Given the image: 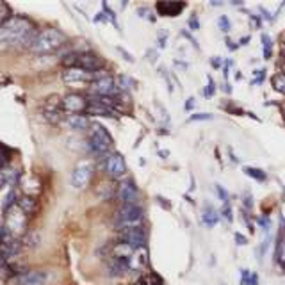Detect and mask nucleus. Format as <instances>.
<instances>
[{
	"instance_id": "nucleus-1",
	"label": "nucleus",
	"mask_w": 285,
	"mask_h": 285,
	"mask_svg": "<svg viewBox=\"0 0 285 285\" xmlns=\"http://www.w3.org/2000/svg\"><path fill=\"white\" fill-rule=\"evenodd\" d=\"M37 27L32 20L22 14L11 16L0 27V50L13 48H31L34 37L37 36Z\"/></svg>"
},
{
	"instance_id": "nucleus-2",
	"label": "nucleus",
	"mask_w": 285,
	"mask_h": 285,
	"mask_svg": "<svg viewBox=\"0 0 285 285\" xmlns=\"http://www.w3.org/2000/svg\"><path fill=\"white\" fill-rule=\"evenodd\" d=\"M66 39H68L66 34L61 32L59 29H43L34 37V41L29 50L34 52V54H50V52H56L57 48H61L66 43Z\"/></svg>"
},
{
	"instance_id": "nucleus-3",
	"label": "nucleus",
	"mask_w": 285,
	"mask_h": 285,
	"mask_svg": "<svg viewBox=\"0 0 285 285\" xmlns=\"http://www.w3.org/2000/svg\"><path fill=\"white\" fill-rule=\"evenodd\" d=\"M88 148L93 155H107L111 154L109 150L112 148V136L107 132L105 127L100 123H93L89 127V137H88Z\"/></svg>"
},
{
	"instance_id": "nucleus-4",
	"label": "nucleus",
	"mask_w": 285,
	"mask_h": 285,
	"mask_svg": "<svg viewBox=\"0 0 285 285\" xmlns=\"http://www.w3.org/2000/svg\"><path fill=\"white\" fill-rule=\"evenodd\" d=\"M61 63L64 68H80L86 71H100L103 66L102 59L91 52H71L63 57Z\"/></svg>"
},
{
	"instance_id": "nucleus-5",
	"label": "nucleus",
	"mask_w": 285,
	"mask_h": 285,
	"mask_svg": "<svg viewBox=\"0 0 285 285\" xmlns=\"http://www.w3.org/2000/svg\"><path fill=\"white\" fill-rule=\"evenodd\" d=\"M114 223L120 230L141 226L143 224V209L139 205H122L116 212Z\"/></svg>"
},
{
	"instance_id": "nucleus-6",
	"label": "nucleus",
	"mask_w": 285,
	"mask_h": 285,
	"mask_svg": "<svg viewBox=\"0 0 285 285\" xmlns=\"http://www.w3.org/2000/svg\"><path fill=\"white\" fill-rule=\"evenodd\" d=\"M102 70L100 71H86V70H80V68H64L63 71V82L68 86H84V84H93L95 80L103 77Z\"/></svg>"
},
{
	"instance_id": "nucleus-7",
	"label": "nucleus",
	"mask_w": 285,
	"mask_h": 285,
	"mask_svg": "<svg viewBox=\"0 0 285 285\" xmlns=\"http://www.w3.org/2000/svg\"><path fill=\"white\" fill-rule=\"evenodd\" d=\"M27 218L29 216L25 214L18 205H14L11 211L5 212V223L4 226L7 228L11 237H16L22 235L25 232V226H27Z\"/></svg>"
},
{
	"instance_id": "nucleus-8",
	"label": "nucleus",
	"mask_w": 285,
	"mask_h": 285,
	"mask_svg": "<svg viewBox=\"0 0 285 285\" xmlns=\"http://www.w3.org/2000/svg\"><path fill=\"white\" fill-rule=\"evenodd\" d=\"M102 169L111 178L118 180L127 175V164L120 154H107L102 157Z\"/></svg>"
},
{
	"instance_id": "nucleus-9",
	"label": "nucleus",
	"mask_w": 285,
	"mask_h": 285,
	"mask_svg": "<svg viewBox=\"0 0 285 285\" xmlns=\"http://www.w3.org/2000/svg\"><path fill=\"white\" fill-rule=\"evenodd\" d=\"M118 237L122 243L130 244L134 250H139V248H146V230L141 226H130V228H122L118 232Z\"/></svg>"
},
{
	"instance_id": "nucleus-10",
	"label": "nucleus",
	"mask_w": 285,
	"mask_h": 285,
	"mask_svg": "<svg viewBox=\"0 0 285 285\" xmlns=\"http://www.w3.org/2000/svg\"><path fill=\"white\" fill-rule=\"evenodd\" d=\"M93 164L89 160H80L77 166L71 171V186L75 189H84L89 182H91V177H93Z\"/></svg>"
},
{
	"instance_id": "nucleus-11",
	"label": "nucleus",
	"mask_w": 285,
	"mask_h": 285,
	"mask_svg": "<svg viewBox=\"0 0 285 285\" xmlns=\"http://www.w3.org/2000/svg\"><path fill=\"white\" fill-rule=\"evenodd\" d=\"M89 91L93 93V96H116L120 88H118L116 80L112 79L111 75H103L89 86Z\"/></svg>"
},
{
	"instance_id": "nucleus-12",
	"label": "nucleus",
	"mask_w": 285,
	"mask_h": 285,
	"mask_svg": "<svg viewBox=\"0 0 285 285\" xmlns=\"http://www.w3.org/2000/svg\"><path fill=\"white\" fill-rule=\"evenodd\" d=\"M89 103V98L82 96L79 93H70L66 95L64 98L61 100V105H63V111L64 114H82L86 111Z\"/></svg>"
},
{
	"instance_id": "nucleus-13",
	"label": "nucleus",
	"mask_w": 285,
	"mask_h": 285,
	"mask_svg": "<svg viewBox=\"0 0 285 285\" xmlns=\"http://www.w3.org/2000/svg\"><path fill=\"white\" fill-rule=\"evenodd\" d=\"M137 198H139V191H137L136 184L132 180H125V182L118 186L116 200L122 205H137Z\"/></svg>"
},
{
	"instance_id": "nucleus-14",
	"label": "nucleus",
	"mask_w": 285,
	"mask_h": 285,
	"mask_svg": "<svg viewBox=\"0 0 285 285\" xmlns=\"http://www.w3.org/2000/svg\"><path fill=\"white\" fill-rule=\"evenodd\" d=\"M43 118L50 123H59L64 120V111H63L61 100L57 96H50L43 105Z\"/></svg>"
},
{
	"instance_id": "nucleus-15",
	"label": "nucleus",
	"mask_w": 285,
	"mask_h": 285,
	"mask_svg": "<svg viewBox=\"0 0 285 285\" xmlns=\"http://www.w3.org/2000/svg\"><path fill=\"white\" fill-rule=\"evenodd\" d=\"M155 9L160 16H166V18H173L182 14V11L186 9V4L184 2H173V0H160L155 4Z\"/></svg>"
},
{
	"instance_id": "nucleus-16",
	"label": "nucleus",
	"mask_w": 285,
	"mask_h": 285,
	"mask_svg": "<svg viewBox=\"0 0 285 285\" xmlns=\"http://www.w3.org/2000/svg\"><path fill=\"white\" fill-rule=\"evenodd\" d=\"M48 280V275L45 271H39V269H25L22 275L16 276V282L18 285H45Z\"/></svg>"
},
{
	"instance_id": "nucleus-17",
	"label": "nucleus",
	"mask_w": 285,
	"mask_h": 285,
	"mask_svg": "<svg viewBox=\"0 0 285 285\" xmlns=\"http://www.w3.org/2000/svg\"><path fill=\"white\" fill-rule=\"evenodd\" d=\"M84 114H88V116L116 118L118 116V111H116V109L109 107V105H103V103H100L98 100L89 98V103H88V107H86Z\"/></svg>"
},
{
	"instance_id": "nucleus-18",
	"label": "nucleus",
	"mask_w": 285,
	"mask_h": 285,
	"mask_svg": "<svg viewBox=\"0 0 285 285\" xmlns=\"http://www.w3.org/2000/svg\"><path fill=\"white\" fill-rule=\"evenodd\" d=\"M63 123H64L70 130H77V132L89 130V127H91L89 120L86 116H82V114H64Z\"/></svg>"
},
{
	"instance_id": "nucleus-19",
	"label": "nucleus",
	"mask_w": 285,
	"mask_h": 285,
	"mask_svg": "<svg viewBox=\"0 0 285 285\" xmlns=\"http://www.w3.org/2000/svg\"><path fill=\"white\" fill-rule=\"evenodd\" d=\"M22 241L20 239H16V237H7L4 241V243L0 244V252L4 253L5 257L7 258H11V257H16V255H20V252H22Z\"/></svg>"
},
{
	"instance_id": "nucleus-20",
	"label": "nucleus",
	"mask_w": 285,
	"mask_h": 285,
	"mask_svg": "<svg viewBox=\"0 0 285 285\" xmlns=\"http://www.w3.org/2000/svg\"><path fill=\"white\" fill-rule=\"evenodd\" d=\"M146 266H148V250H136L130 257V271H143Z\"/></svg>"
},
{
	"instance_id": "nucleus-21",
	"label": "nucleus",
	"mask_w": 285,
	"mask_h": 285,
	"mask_svg": "<svg viewBox=\"0 0 285 285\" xmlns=\"http://www.w3.org/2000/svg\"><path fill=\"white\" fill-rule=\"evenodd\" d=\"M136 252V250L132 248L130 244H127V243H116L114 246H112V258H122V260H128L130 262V257H132V253Z\"/></svg>"
},
{
	"instance_id": "nucleus-22",
	"label": "nucleus",
	"mask_w": 285,
	"mask_h": 285,
	"mask_svg": "<svg viewBox=\"0 0 285 285\" xmlns=\"http://www.w3.org/2000/svg\"><path fill=\"white\" fill-rule=\"evenodd\" d=\"M201 221L207 224V226H214L218 221H220V212L216 211L214 207H211V205H207L205 207V211H203V216H201Z\"/></svg>"
},
{
	"instance_id": "nucleus-23",
	"label": "nucleus",
	"mask_w": 285,
	"mask_h": 285,
	"mask_svg": "<svg viewBox=\"0 0 285 285\" xmlns=\"http://www.w3.org/2000/svg\"><path fill=\"white\" fill-rule=\"evenodd\" d=\"M18 207L27 216H31V214H34V212H36L37 203H36V200H34L32 196H24V198H20V200H18Z\"/></svg>"
},
{
	"instance_id": "nucleus-24",
	"label": "nucleus",
	"mask_w": 285,
	"mask_h": 285,
	"mask_svg": "<svg viewBox=\"0 0 285 285\" xmlns=\"http://www.w3.org/2000/svg\"><path fill=\"white\" fill-rule=\"evenodd\" d=\"M134 285H162V280L155 273H145L137 278Z\"/></svg>"
},
{
	"instance_id": "nucleus-25",
	"label": "nucleus",
	"mask_w": 285,
	"mask_h": 285,
	"mask_svg": "<svg viewBox=\"0 0 285 285\" xmlns=\"http://www.w3.org/2000/svg\"><path fill=\"white\" fill-rule=\"evenodd\" d=\"M241 285H258V276L250 269H241Z\"/></svg>"
},
{
	"instance_id": "nucleus-26",
	"label": "nucleus",
	"mask_w": 285,
	"mask_h": 285,
	"mask_svg": "<svg viewBox=\"0 0 285 285\" xmlns=\"http://www.w3.org/2000/svg\"><path fill=\"white\" fill-rule=\"evenodd\" d=\"M244 175H248V177L255 178V180H258V182H264L267 178V175L264 173V169H258V168H252V166H246V168L243 169Z\"/></svg>"
},
{
	"instance_id": "nucleus-27",
	"label": "nucleus",
	"mask_w": 285,
	"mask_h": 285,
	"mask_svg": "<svg viewBox=\"0 0 285 285\" xmlns=\"http://www.w3.org/2000/svg\"><path fill=\"white\" fill-rule=\"evenodd\" d=\"M271 84L275 91H278V93L285 96V75L284 73H276L271 79Z\"/></svg>"
},
{
	"instance_id": "nucleus-28",
	"label": "nucleus",
	"mask_w": 285,
	"mask_h": 285,
	"mask_svg": "<svg viewBox=\"0 0 285 285\" xmlns=\"http://www.w3.org/2000/svg\"><path fill=\"white\" fill-rule=\"evenodd\" d=\"M14 205H18V200H16V191H14V187L11 189L9 192H7V196H5V201L2 203V211L7 212L11 211Z\"/></svg>"
},
{
	"instance_id": "nucleus-29",
	"label": "nucleus",
	"mask_w": 285,
	"mask_h": 285,
	"mask_svg": "<svg viewBox=\"0 0 285 285\" xmlns=\"http://www.w3.org/2000/svg\"><path fill=\"white\" fill-rule=\"evenodd\" d=\"M116 189H118V186H114V184H103V186L98 189V194L107 200V198H111V196H116Z\"/></svg>"
},
{
	"instance_id": "nucleus-30",
	"label": "nucleus",
	"mask_w": 285,
	"mask_h": 285,
	"mask_svg": "<svg viewBox=\"0 0 285 285\" xmlns=\"http://www.w3.org/2000/svg\"><path fill=\"white\" fill-rule=\"evenodd\" d=\"M284 235H285V221L280 220V232L276 239V258L282 257V248H284Z\"/></svg>"
},
{
	"instance_id": "nucleus-31",
	"label": "nucleus",
	"mask_w": 285,
	"mask_h": 285,
	"mask_svg": "<svg viewBox=\"0 0 285 285\" xmlns=\"http://www.w3.org/2000/svg\"><path fill=\"white\" fill-rule=\"evenodd\" d=\"M9 14H11L9 5L5 4V2H0V27H2V25H4L5 22L11 18Z\"/></svg>"
},
{
	"instance_id": "nucleus-32",
	"label": "nucleus",
	"mask_w": 285,
	"mask_h": 285,
	"mask_svg": "<svg viewBox=\"0 0 285 285\" xmlns=\"http://www.w3.org/2000/svg\"><path fill=\"white\" fill-rule=\"evenodd\" d=\"M11 269H13V266L9 264V258L0 252V271L2 273H11ZM11 275H13V273H11Z\"/></svg>"
},
{
	"instance_id": "nucleus-33",
	"label": "nucleus",
	"mask_w": 285,
	"mask_h": 285,
	"mask_svg": "<svg viewBox=\"0 0 285 285\" xmlns=\"http://www.w3.org/2000/svg\"><path fill=\"white\" fill-rule=\"evenodd\" d=\"M220 214L223 216L226 221H234V212H232V207H230V203H223Z\"/></svg>"
},
{
	"instance_id": "nucleus-34",
	"label": "nucleus",
	"mask_w": 285,
	"mask_h": 285,
	"mask_svg": "<svg viewBox=\"0 0 285 285\" xmlns=\"http://www.w3.org/2000/svg\"><path fill=\"white\" fill-rule=\"evenodd\" d=\"M102 7H103V13L107 14V18L111 20L112 24H114V27L120 29V25H118V20H116V13H114V11H112L111 7H109V5L105 4V2H103V4H102Z\"/></svg>"
},
{
	"instance_id": "nucleus-35",
	"label": "nucleus",
	"mask_w": 285,
	"mask_h": 285,
	"mask_svg": "<svg viewBox=\"0 0 285 285\" xmlns=\"http://www.w3.org/2000/svg\"><path fill=\"white\" fill-rule=\"evenodd\" d=\"M262 43H264V57L269 59V57H271V37L267 36V34H264V36H262Z\"/></svg>"
},
{
	"instance_id": "nucleus-36",
	"label": "nucleus",
	"mask_w": 285,
	"mask_h": 285,
	"mask_svg": "<svg viewBox=\"0 0 285 285\" xmlns=\"http://www.w3.org/2000/svg\"><path fill=\"white\" fill-rule=\"evenodd\" d=\"M216 192H218V196L221 198V201H223V203H228V191H226V189H224L223 186H221V184H216Z\"/></svg>"
},
{
	"instance_id": "nucleus-37",
	"label": "nucleus",
	"mask_w": 285,
	"mask_h": 285,
	"mask_svg": "<svg viewBox=\"0 0 285 285\" xmlns=\"http://www.w3.org/2000/svg\"><path fill=\"white\" fill-rule=\"evenodd\" d=\"M132 84H134V80L128 79L127 75H122V77L118 79V88H120V89H128Z\"/></svg>"
},
{
	"instance_id": "nucleus-38",
	"label": "nucleus",
	"mask_w": 285,
	"mask_h": 285,
	"mask_svg": "<svg viewBox=\"0 0 285 285\" xmlns=\"http://www.w3.org/2000/svg\"><path fill=\"white\" fill-rule=\"evenodd\" d=\"M201 120H212V114H209V112H196V114L189 116V122H201Z\"/></svg>"
},
{
	"instance_id": "nucleus-39",
	"label": "nucleus",
	"mask_w": 285,
	"mask_h": 285,
	"mask_svg": "<svg viewBox=\"0 0 285 285\" xmlns=\"http://www.w3.org/2000/svg\"><path fill=\"white\" fill-rule=\"evenodd\" d=\"M187 25H189V29H191V31H198V29H200V22H198L196 14H191V16H189V20H187Z\"/></svg>"
},
{
	"instance_id": "nucleus-40",
	"label": "nucleus",
	"mask_w": 285,
	"mask_h": 285,
	"mask_svg": "<svg viewBox=\"0 0 285 285\" xmlns=\"http://www.w3.org/2000/svg\"><path fill=\"white\" fill-rule=\"evenodd\" d=\"M218 24H220V27H221V31H223V32H228L230 29H232V25H230V22H228V18H226V16H220Z\"/></svg>"
},
{
	"instance_id": "nucleus-41",
	"label": "nucleus",
	"mask_w": 285,
	"mask_h": 285,
	"mask_svg": "<svg viewBox=\"0 0 285 285\" xmlns=\"http://www.w3.org/2000/svg\"><path fill=\"white\" fill-rule=\"evenodd\" d=\"M214 91H216V84H214V80H212V79H209V88H207L205 91H203V95H205V96H212V95H214Z\"/></svg>"
},
{
	"instance_id": "nucleus-42",
	"label": "nucleus",
	"mask_w": 285,
	"mask_h": 285,
	"mask_svg": "<svg viewBox=\"0 0 285 285\" xmlns=\"http://www.w3.org/2000/svg\"><path fill=\"white\" fill-rule=\"evenodd\" d=\"M250 20H252V24L255 25V29L262 27V18L260 16H257V14H250Z\"/></svg>"
},
{
	"instance_id": "nucleus-43",
	"label": "nucleus",
	"mask_w": 285,
	"mask_h": 285,
	"mask_svg": "<svg viewBox=\"0 0 285 285\" xmlns=\"http://www.w3.org/2000/svg\"><path fill=\"white\" fill-rule=\"evenodd\" d=\"M7 237H9V232H7V228H5L4 224H2V226H0V244L4 243Z\"/></svg>"
},
{
	"instance_id": "nucleus-44",
	"label": "nucleus",
	"mask_w": 285,
	"mask_h": 285,
	"mask_svg": "<svg viewBox=\"0 0 285 285\" xmlns=\"http://www.w3.org/2000/svg\"><path fill=\"white\" fill-rule=\"evenodd\" d=\"M243 203H244V207H246V209H248V211H252L253 209V200H252V196H244V200H243Z\"/></svg>"
},
{
	"instance_id": "nucleus-45",
	"label": "nucleus",
	"mask_w": 285,
	"mask_h": 285,
	"mask_svg": "<svg viewBox=\"0 0 285 285\" xmlns=\"http://www.w3.org/2000/svg\"><path fill=\"white\" fill-rule=\"evenodd\" d=\"M235 241H237L239 246H244V244H248V239L244 237V235H241V234H235Z\"/></svg>"
},
{
	"instance_id": "nucleus-46",
	"label": "nucleus",
	"mask_w": 285,
	"mask_h": 285,
	"mask_svg": "<svg viewBox=\"0 0 285 285\" xmlns=\"http://www.w3.org/2000/svg\"><path fill=\"white\" fill-rule=\"evenodd\" d=\"M267 246H269V239H266V241H264V243H262V248L258 250V253H260V257H258V258H262V257H264V255H266V250H267Z\"/></svg>"
},
{
	"instance_id": "nucleus-47",
	"label": "nucleus",
	"mask_w": 285,
	"mask_h": 285,
	"mask_svg": "<svg viewBox=\"0 0 285 285\" xmlns=\"http://www.w3.org/2000/svg\"><path fill=\"white\" fill-rule=\"evenodd\" d=\"M258 224H260L264 230H269V220H267V218H258Z\"/></svg>"
},
{
	"instance_id": "nucleus-48",
	"label": "nucleus",
	"mask_w": 285,
	"mask_h": 285,
	"mask_svg": "<svg viewBox=\"0 0 285 285\" xmlns=\"http://www.w3.org/2000/svg\"><path fill=\"white\" fill-rule=\"evenodd\" d=\"M166 37H168V34H166V32H162V36L159 34V47L160 48L166 47Z\"/></svg>"
},
{
	"instance_id": "nucleus-49",
	"label": "nucleus",
	"mask_w": 285,
	"mask_h": 285,
	"mask_svg": "<svg viewBox=\"0 0 285 285\" xmlns=\"http://www.w3.org/2000/svg\"><path fill=\"white\" fill-rule=\"evenodd\" d=\"M212 66H214V68H220V66H221V59H220V57H212Z\"/></svg>"
},
{
	"instance_id": "nucleus-50",
	"label": "nucleus",
	"mask_w": 285,
	"mask_h": 285,
	"mask_svg": "<svg viewBox=\"0 0 285 285\" xmlns=\"http://www.w3.org/2000/svg\"><path fill=\"white\" fill-rule=\"evenodd\" d=\"M226 47H228V50H237L239 45H234V41H230V39H226Z\"/></svg>"
},
{
	"instance_id": "nucleus-51",
	"label": "nucleus",
	"mask_w": 285,
	"mask_h": 285,
	"mask_svg": "<svg viewBox=\"0 0 285 285\" xmlns=\"http://www.w3.org/2000/svg\"><path fill=\"white\" fill-rule=\"evenodd\" d=\"M157 201H159V203H162V205H164V209H169V203H168V201H166V198L157 196Z\"/></svg>"
},
{
	"instance_id": "nucleus-52",
	"label": "nucleus",
	"mask_w": 285,
	"mask_h": 285,
	"mask_svg": "<svg viewBox=\"0 0 285 285\" xmlns=\"http://www.w3.org/2000/svg\"><path fill=\"white\" fill-rule=\"evenodd\" d=\"M250 39H252V37H250V36L241 37V41H239V45H241V47H244V45H248V43H250Z\"/></svg>"
},
{
	"instance_id": "nucleus-53",
	"label": "nucleus",
	"mask_w": 285,
	"mask_h": 285,
	"mask_svg": "<svg viewBox=\"0 0 285 285\" xmlns=\"http://www.w3.org/2000/svg\"><path fill=\"white\" fill-rule=\"evenodd\" d=\"M192 107H194V98H189L186 102V109L189 111V109H192Z\"/></svg>"
},
{
	"instance_id": "nucleus-54",
	"label": "nucleus",
	"mask_w": 285,
	"mask_h": 285,
	"mask_svg": "<svg viewBox=\"0 0 285 285\" xmlns=\"http://www.w3.org/2000/svg\"><path fill=\"white\" fill-rule=\"evenodd\" d=\"M280 71L285 75V57H284V59H282V63H280Z\"/></svg>"
},
{
	"instance_id": "nucleus-55",
	"label": "nucleus",
	"mask_w": 285,
	"mask_h": 285,
	"mask_svg": "<svg viewBox=\"0 0 285 285\" xmlns=\"http://www.w3.org/2000/svg\"><path fill=\"white\" fill-rule=\"evenodd\" d=\"M282 54L285 56V37H284V41H282Z\"/></svg>"
},
{
	"instance_id": "nucleus-56",
	"label": "nucleus",
	"mask_w": 285,
	"mask_h": 285,
	"mask_svg": "<svg viewBox=\"0 0 285 285\" xmlns=\"http://www.w3.org/2000/svg\"><path fill=\"white\" fill-rule=\"evenodd\" d=\"M282 112H284V120H285V103L282 105Z\"/></svg>"
}]
</instances>
